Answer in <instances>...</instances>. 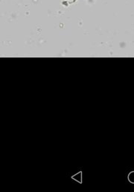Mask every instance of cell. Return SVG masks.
Listing matches in <instances>:
<instances>
[{
	"mask_svg": "<svg viewBox=\"0 0 134 192\" xmlns=\"http://www.w3.org/2000/svg\"><path fill=\"white\" fill-rule=\"evenodd\" d=\"M129 179H130V182H134V172L131 173L130 175H129Z\"/></svg>",
	"mask_w": 134,
	"mask_h": 192,
	"instance_id": "6da1fadb",
	"label": "cell"
}]
</instances>
